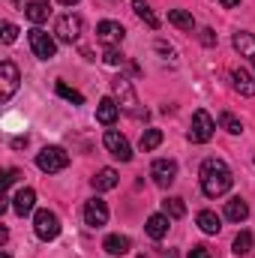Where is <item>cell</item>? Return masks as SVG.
<instances>
[{
    "label": "cell",
    "mask_w": 255,
    "mask_h": 258,
    "mask_svg": "<svg viewBox=\"0 0 255 258\" xmlns=\"http://www.w3.org/2000/svg\"><path fill=\"white\" fill-rule=\"evenodd\" d=\"M27 39H30V48H33V54H36L39 60H51V57L57 54V42H54V36L45 33L42 27H33V30L27 33Z\"/></svg>",
    "instance_id": "cell-6"
},
{
    "label": "cell",
    "mask_w": 255,
    "mask_h": 258,
    "mask_svg": "<svg viewBox=\"0 0 255 258\" xmlns=\"http://www.w3.org/2000/svg\"><path fill=\"white\" fill-rule=\"evenodd\" d=\"M249 249H252V234L249 231H240L234 237V255H249Z\"/></svg>",
    "instance_id": "cell-29"
},
{
    "label": "cell",
    "mask_w": 255,
    "mask_h": 258,
    "mask_svg": "<svg viewBox=\"0 0 255 258\" xmlns=\"http://www.w3.org/2000/svg\"><path fill=\"white\" fill-rule=\"evenodd\" d=\"M54 90H57V96H63L66 102H72V105H84V96H81L78 90H72L69 84H63V81H57Z\"/></svg>",
    "instance_id": "cell-27"
},
{
    "label": "cell",
    "mask_w": 255,
    "mask_h": 258,
    "mask_svg": "<svg viewBox=\"0 0 255 258\" xmlns=\"http://www.w3.org/2000/svg\"><path fill=\"white\" fill-rule=\"evenodd\" d=\"M90 183H93V189H96V192H108V189H114V186H117V171H114V168H99V171L93 174V180H90Z\"/></svg>",
    "instance_id": "cell-20"
},
{
    "label": "cell",
    "mask_w": 255,
    "mask_h": 258,
    "mask_svg": "<svg viewBox=\"0 0 255 258\" xmlns=\"http://www.w3.org/2000/svg\"><path fill=\"white\" fill-rule=\"evenodd\" d=\"M57 3H60V6H75L78 0H57Z\"/></svg>",
    "instance_id": "cell-37"
},
{
    "label": "cell",
    "mask_w": 255,
    "mask_h": 258,
    "mask_svg": "<svg viewBox=\"0 0 255 258\" xmlns=\"http://www.w3.org/2000/svg\"><path fill=\"white\" fill-rule=\"evenodd\" d=\"M105 150H108L114 159H120V162H129V159H132V147H129V141L117 132V129H108V132H105Z\"/></svg>",
    "instance_id": "cell-10"
},
{
    "label": "cell",
    "mask_w": 255,
    "mask_h": 258,
    "mask_svg": "<svg viewBox=\"0 0 255 258\" xmlns=\"http://www.w3.org/2000/svg\"><path fill=\"white\" fill-rule=\"evenodd\" d=\"M213 132H216V123H213V117H210L204 108H198V111L192 114V123H189V132H186V138H189L192 144H207V141L213 138Z\"/></svg>",
    "instance_id": "cell-3"
},
{
    "label": "cell",
    "mask_w": 255,
    "mask_h": 258,
    "mask_svg": "<svg viewBox=\"0 0 255 258\" xmlns=\"http://www.w3.org/2000/svg\"><path fill=\"white\" fill-rule=\"evenodd\" d=\"M9 3H15V6H18V3H21V0H9Z\"/></svg>",
    "instance_id": "cell-40"
},
{
    "label": "cell",
    "mask_w": 255,
    "mask_h": 258,
    "mask_svg": "<svg viewBox=\"0 0 255 258\" xmlns=\"http://www.w3.org/2000/svg\"><path fill=\"white\" fill-rule=\"evenodd\" d=\"M111 90H114L117 105H120L123 114L135 117V120H147V117H150V111L141 105V99H138V93H135V87H132L129 78H114V81H111Z\"/></svg>",
    "instance_id": "cell-2"
},
{
    "label": "cell",
    "mask_w": 255,
    "mask_h": 258,
    "mask_svg": "<svg viewBox=\"0 0 255 258\" xmlns=\"http://www.w3.org/2000/svg\"><path fill=\"white\" fill-rule=\"evenodd\" d=\"M132 9H135V15H138L150 30H156V27H159V18L153 15V9H150V3H147V0H132Z\"/></svg>",
    "instance_id": "cell-23"
},
{
    "label": "cell",
    "mask_w": 255,
    "mask_h": 258,
    "mask_svg": "<svg viewBox=\"0 0 255 258\" xmlns=\"http://www.w3.org/2000/svg\"><path fill=\"white\" fill-rule=\"evenodd\" d=\"M0 258H12V255H9V252H3V255H0Z\"/></svg>",
    "instance_id": "cell-39"
},
{
    "label": "cell",
    "mask_w": 255,
    "mask_h": 258,
    "mask_svg": "<svg viewBox=\"0 0 255 258\" xmlns=\"http://www.w3.org/2000/svg\"><path fill=\"white\" fill-rule=\"evenodd\" d=\"M231 81H234V90L240 96H255V78L243 69V66H234L231 69Z\"/></svg>",
    "instance_id": "cell-14"
},
{
    "label": "cell",
    "mask_w": 255,
    "mask_h": 258,
    "mask_svg": "<svg viewBox=\"0 0 255 258\" xmlns=\"http://www.w3.org/2000/svg\"><path fill=\"white\" fill-rule=\"evenodd\" d=\"M156 51H159V54H162L165 60H171V63H177V51H174L171 45H165L162 39H156Z\"/></svg>",
    "instance_id": "cell-31"
},
{
    "label": "cell",
    "mask_w": 255,
    "mask_h": 258,
    "mask_svg": "<svg viewBox=\"0 0 255 258\" xmlns=\"http://www.w3.org/2000/svg\"><path fill=\"white\" fill-rule=\"evenodd\" d=\"M162 213H165L168 219H180V216H186V204H183V198L168 195V198L162 201Z\"/></svg>",
    "instance_id": "cell-24"
},
{
    "label": "cell",
    "mask_w": 255,
    "mask_h": 258,
    "mask_svg": "<svg viewBox=\"0 0 255 258\" xmlns=\"http://www.w3.org/2000/svg\"><path fill=\"white\" fill-rule=\"evenodd\" d=\"M201 42H204V45H216V36H213V30H210V27H204V30H201Z\"/></svg>",
    "instance_id": "cell-34"
},
{
    "label": "cell",
    "mask_w": 255,
    "mask_h": 258,
    "mask_svg": "<svg viewBox=\"0 0 255 258\" xmlns=\"http://www.w3.org/2000/svg\"><path fill=\"white\" fill-rule=\"evenodd\" d=\"M219 123H222L225 132H231V135H240V132H243V123H240L231 111H222V114H219Z\"/></svg>",
    "instance_id": "cell-28"
},
{
    "label": "cell",
    "mask_w": 255,
    "mask_h": 258,
    "mask_svg": "<svg viewBox=\"0 0 255 258\" xmlns=\"http://www.w3.org/2000/svg\"><path fill=\"white\" fill-rule=\"evenodd\" d=\"M102 249H105L108 255H126L129 249H132V240H129L126 234H108V237L102 240Z\"/></svg>",
    "instance_id": "cell-18"
},
{
    "label": "cell",
    "mask_w": 255,
    "mask_h": 258,
    "mask_svg": "<svg viewBox=\"0 0 255 258\" xmlns=\"http://www.w3.org/2000/svg\"><path fill=\"white\" fill-rule=\"evenodd\" d=\"M0 30H3V42H6V45H12V42L18 39V27H15L12 21H3V27H0Z\"/></svg>",
    "instance_id": "cell-30"
},
{
    "label": "cell",
    "mask_w": 255,
    "mask_h": 258,
    "mask_svg": "<svg viewBox=\"0 0 255 258\" xmlns=\"http://www.w3.org/2000/svg\"><path fill=\"white\" fill-rule=\"evenodd\" d=\"M189 258H213V255H210V249H207L204 243H198V246L189 249Z\"/></svg>",
    "instance_id": "cell-33"
},
{
    "label": "cell",
    "mask_w": 255,
    "mask_h": 258,
    "mask_svg": "<svg viewBox=\"0 0 255 258\" xmlns=\"http://www.w3.org/2000/svg\"><path fill=\"white\" fill-rule=\"evenodd\" d=\"M117 114H120V105H117V99H111V96L99 99V105H96V120H99L102 126H114Z\"/></svg>",
    "instance_id": "cell-13"
},
{
    "label": "cell",
    "mask_w": 255,
    "mask_h": 258,
    "mask_svg": "<svg viewBox=\"0 0 255 258\" xmlns=\"http://www.w3.org/2000/svg\"><path fill=\"white\" fill-rule=\"evenodd\" d=\"M36 165L45 174H57V171H63L66 165H69V153H66L63 147H42L36 153Z\"/></svg>",
    "instance_id": "cell-4"
},
{
    "label": "cell",
    "mask_w": 255,
    "mask_h": 258,
    "mask_svg": "<svg viewBox=\"0 0 255 258\" xmlns=\"http://www.w3.org/2000/svg\"><path fill=\"white\" fill-rule=\"evenodd\" d=\"M123 36H126V30H123L117 21H99V24H96V39H99L105 48H117V45L123 42Z\"/></svg>",
    "instance_id": "cell-9"
},
{
    "label": "cell",
    "mask_w": 255,
    "mask_h": 258,
    "mask_svg": "<svg viewBox=\"0 0 255 258\" xmlns=\"http://www.w3.org/2000/svg\"><path fill=\"white\" fill-rule=\"evenodd\" d=\"M159 144H162V129H144V135H141L138 147H141L144 153H150V150H156Z\"/></svg>",
    "instance_id": "cell-26"
},
{
    "label": "cell",
    "mask_w": 255,
    "mask_h": 258,
    "mask_svg": "<svg viewBox=\"0 0 255 258\" xmlns=\"http://www.w3.org/2000/svg\"><path fill=\"white\" fill-rule=\"evenodd\" d=\"M168 222H171V219H168L165 213H153V216L147 219V225H144L147 237H150V240H162V237L168 234Z\"/></svg>",
    "instance_id": "cell-17"
},
{
    "label": "cell",
    "mask_w": 255,
    "mask_h": 258,
    "mask_svg": "<svg viewBox=\"0 0 255 258\" xmlns=\"http://www.w3.org/2000/svg\"><path fill=\"white\" fill-rule=\"evenodd\" d=\"M198 177H201V189H204L207 198H219V195H225L228 189H231V183H234L231 168H228L222 159H216V156H210V159L201 162Z\"/></svg>",
    "instance_id": "cell-1"
},
{
    "label": "cell",
    "mask_w": 255,
    "mask_h": 258,
    "mask_svg": "<svg viewBox=\"0 0 255 258\" xmlns=\"http://www.w3.org/2000/svg\"><path fill=\"white\" fill-rule=\"evenodd\" d=\"M24 15H27L33 24H42V21H48L51 6H48V0H30V3L24 6Z\"/></svg>",
    "instance_id": "cell-19"
},
{
    "label": "cell",
    "mask_w": 255,
    "mask_h": 258,
    "mask_svg": "<svg viewBox=\"0 0 255 258\" xmlns=\"http://www.w3.org/2000/svg\"><path fill=\"white\" fill-rule=\"evenodd\" d=\"M33 231H36L39 240H54V237L60 234V219H57V213H54V210H36V216H33Z\"/></svg>",
    "instance_id": "cell-7"
},
{
    "label": "cell",
    "mask_w": 255,
    "mask_h": 258,
    "mask_svg": "<svg viewBox=\"0 0 255 258\" xmlns=\"http://www.w3.org/2000/svg\"><path fill=\"white\" fill-rule=\"evenodd\" d=\"M102 60H105L108 66H120V63H123V54H120L117 48H105V54H102Z\"/></svg>",
    "instance_id": "cell-32"
},
{
    "label": "cell",
    "mask_w": 255,
    "mask_h": 258,
    "mask_svg": "<svg viewBox=\"0 0 255 258\" xmlns=\"http://www.w3.org/2000/svg\"><path fill=\"white\" fill-rule=\"evenodd\" d=\"M81 27H84V21H81V15H75V12H66L60 15L57 21H54V36L66 42V45H72V42H78V36H81Z\"/></svg>",
    "instance_id": "cell-5"
},
{
    "label": "cell",
    "mask_w": 255,
    "mask_h": 258,
    "mask_svg": "<svg viewBox=\"0 0 255 258\" xmlns=\"http://www.w3.org/2000/svg\"><path fill=\"white\" fill-rule=\"evenodd\" d=\"M231 42H234V48L240 51V57H246V60L255 66V36H252V33H246V30H237Z\"/></svg>",
    "instance_id": "cell-16"
},
{
    "label": "cell",
    "mask_w": 255,
    "mask_h": 258,
    "mask_svg": "<svg viewBox=\"0 0 255 258\" xmlns=\"http://www.w3.org/2000/svg\"><path fill=\"white\" fill-rule=\"evenodd\" d=\"M219 3H222V6H225V9H234V6H237V3H240V0H219Z\"/></svg>",
    "instance_id": "cell-36"
},
{
    "label": "cell",
    "mask_w": 255,
    "mask_h": 258,
    "mask_svg": "<svg viewBox=\"0 0 255 258\" xmlns=\"http://www.w3.org/2000/svg\"><path fill=\"white\" fill-rule=\"evenodd\" d=\"M33 207H36V192H33L30 186H24V189H18V192H15V198H12V210H15L18 216L33 213Z\"/></svg>",
    "instance_id": "cell-15"
},
{
    "label": "cell",
    "mask_w": 255,
    "mask_h": 258,
    "mask_svg": "<svg viewBox=\"0 0 255 258\" xmlns=\"http://www.w3.org/2000/svg\"><path fill=\"white\" fill-rule=\"evenodd\" d=\"M168 258H177V249H168Z\"/></svg>",
    "instance_id": "cell-38"
},
{
    "label": "cell",
    "mask_w": 255,
    "mask_h": 258,
    "mask_svg": "<svg viewBox=\"0 0 255 258\" xmlns=\"http://www.w3.org/2000/svg\"><path fill=\"white\" fill-rule=\"evenodd\" d=\"M84 222H87L90 228H102V225L108 222V204H105L102 198H90V201L84 204Z\"/></svg>",
    "instance_id": "cell-11"
},
{
    "label": "cell",
    "mask_w": 255,
    "mask_h": 258,
    "mask_svg": "<svg viewBox=\"0 0 255 258\" xmlns=\"http://www.w3.org/2000/svg\"><path fill=\"white\" fill-rule=\"evenodd\" d=\"M18 81H21L18 66L12 63V60H3V63H0V99H3V102H9V99L15 96Z\"/></svg>",
    "instance_id": "cell-8"
},
{
    "label": "cell",
    "mask_w": 255,
    "mask_h": 258,
    "mask_svg": "<svg viewBox=\"0 0 255 258\" xmlns=\"http://www.w3.org/2000/svg\"><path fill=\"white\" fill-rule=\"evenodd\" d=\"M195 222H198V228H201L204 234H219V228H222V219H219L213 210H201Z\"/></svg>",
    "instance_id": "cell-22"
},
{
    "label": "cell",
    "mask_w": 255,
    "mask_h": 258,
    "mask_svg": "<svg viewBox=\"0 0 255 258\" xmlns=\"http://www.w3.org/2000/svg\"><path fill=\"white\" fill-rule=\"evenodd\" d=\"M150 177L159 183V186H171L174 177H177V162L174 159H156L150 165Z\"/></svg>",
    "instance_id": "cell-12"
},
{
    "label": "cell",
    "mask_w": 255,
    "mask_h": 258,
    "mask_svg": "<svg viewBox=\"0 0 255 258\" xmlns=\"http://www.w3.org/2000/svg\"><path fill=\"white\" fill-rule=\"evenodd\" d=\"M12 147H15V150L27 147V135H18V138H12Z\"/></svg>",
    "instance_id": "cell-35"
},
{
    "label": "cell",
    "mask_w": 255,
    "mask_h": 258,
    "mask_svg": "<svg viewBox=\"0 0 255 258\" xmlns=\"http://www.w3.org/2000/svg\"><path fill=\"white\" fill-rule=\"evenodd\" d=\"M168 21H171L177 30H192V27H195V18H192L186 9H168Z\"/></svg>",
    "instance_id": "cell-25"
},
{
    "label": "cell",
    "mask_w": 255,
    "mask_h": 258,
    "mask_svg": "<svg viewBox=\"0 0 255 258\" xmlns=\"http://www.w3.org/2000/svg\"><path fill=\"white\" fill-rule=\"evenodd\" d=\"M225 216L231 219V222H243L246 216H249V204L237 195V198H231V201H225Z\"/></svg>",
    "instance_id": "cell-21"
}]
</instances>
